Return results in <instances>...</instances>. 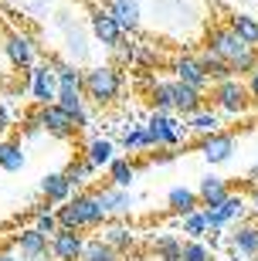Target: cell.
<instances>
[{
	"label": "cell",
	"mask_w": 258,
	"mask_h": 261,
	"mask_svg": "<svg viewBox=\"0 0 258 261\" xmlns=\"http://www.w3.org/2000/svg\"><path fill=\"white\" fill-rule=\"evenodd\" d=\"M228 28L234 31L245 44L258 48V17H251V14H231V17H228Z\"/></svg>",
	"instance_id": "7402d4cb"
},
{
	"label": "cell",
	"mask_w": 258,
	"mask_h": 261,
	"mask_svg": "<svg viewBox=\"0 0 258 261\" xmlns=\"http://www.w3.org/2000/svg\"><path fill=\"white\" fill-rule=\"evenodd\" d=\"M248 184H255V187H258V163L248 170Z\"/></svg>",
	"instance_id": "60d3db41"
},
{
	"label": "cell",
	"mask_w": 258,
	"mask_h": 261,
	"mask_svg": "<svg viewBox=\"0 0 258 261\" xmlns=\"http://www.w3.org/2000/svg\"><path fill=\"white\" fill-rule=\"evenodd\" d=\"M228 244L245 258H255L258 254V221H238L234 231L228 234Z\"/></svg>",
	"instance_id": "5bb4252c"
},
{
	"label": "cell",
	"mask_w": 258,
	"mask_h": 261,
	"mask_svg": "<svg viewBox=\"0 0 258 261\" xmlns=\"http://www.w3.org/2000/svg\"><path fill=\"white\" fill-rule=\"evenodd\" d=\"M173 156H177V153H160V156H153V160H150V163H170V160H173Z\"/></svg>",
	"instance_id": "ab89813d"
},
{
	"label": "cell",
	"mask_w": 258,
	"mask_h": 261,
	"mask_svg": "<svg viewBox=\"0 0 258 261\" xmlns=\"http://www.w3.org/2000/svg\"><path fill=\"white\" fill-rule=\"evenodd\" d=\"M251 261H258V254H255V258H251Z\"/></svg>",
	"instance_id": "7bdbcfd3"
},
{
	"label": "cell",
	"mask_w": 258,
	"mask_h": 261,
	"mask_svg": "<svg viewBox=\"0 0 258 261\" xmlns=\"http://www.w3.org/2000/svg\"><path fill=\"white\" fill-rule=\"evenodd\" d=\"M34 119H38V129H44L48 136H58V139H72V136L78 133L75 119L68 116V112L58 106V102H51V106H41L38 112H34Z\"/></svg>",
	"instance_id": "5b68a950"
},
{
	"label": "cell",
	"mask_w": 258,
	"mask_h": 261,
	"mask_svg": "<svg viewBox=\"0 0 258 261\" xmlns=\"http://www.w3.org/2000/svg\"><path fill=\"white\" fill-rule=\"evenodd\" d=\"M201 65H204V71H207L210 82H224V78L234 75V71H231V61L218 58V55H210L207 48H204V55H201Z\"/></svg>",
	"instance_id": "f546056e"
},
{
	"label": "cell",
	"mask_w": 258,
	"mask_h": 261,
	"mask_svg": "<svg viewBox=\"0 0 258 261\" xmlns=\"http://www.w3.org/2000/svg\"><path fill=\"white\" fill-rule=\"evenodd\" d=\"M0 261H20V258L14 254V248H0Z\"/></svg>",
	"instance_id": "f35d334b"
},
{
	"label": "cell",
	"mask_w": 258,
	"mask_h": 261,
	"mask_svg": "<svg viewBox=\"0 0 258 261\" xmlns=\"http://www.w3.org/2000/svg\"><path fill=\"white\" fill-rule=\"evenodd\" d=\"M10 126V116H7V109H4V102H0V133H7Z\"/></svg>",
	"instance_id": "74e56055"
},
{
	"label": "cell",
	"mask_w": 258,
	"mask_h": 261,
	"mask_svg": "<svg viewBox=\"0 0 258 261\" xmlns=\"http://www.w3.org/2000/svg\"><path fill=\"white\" fill-rule=\"evenodd\" d=\"M231 194V187H228V180L224 176H214V173H207L201 180V187H197V197H201V207H218L224 197Z\"/></svg>",
	"instance_id": "ac0fdd59"
},
{
	"label": "cell",
	"mask_w": 258,
	"mask_h": 261,
	"mask_svg": "<svg viewBox=\"0 0 258 261\" xmlns=\"http://www.w3.org/2000/svg\"><path fill=\"white\" fill-rule=\"evenodd\" d=\"M210 102H214L221 112H228V116H241V112H248L251 95H248V85H245L241 78L231 75V78H224V82H214Z\"/></svg>",
	"instance_id": "3957f363"
},
{
	"label": "cell",
	"mask_w": 258,
	"mask_h": 261,
	"mask_svg": "<svg viewBox=\"0 0 258 261\" xmlns=\"http://www.w3.org/2000/svg\"><path fill=\"white\" fill-rule=\"evenodd\" d=\"M82 88H85V98H92L99 109L112 106L123 92V71L115 65H96L82 71Z\"/></svg>",
	"instance_id": "7a4b0ae2"
},
{
	"label": "cell",
	"mask_w": 258,
	"mask_h": 261,
	"mask_svg": "<svg viewBox=\"0 0 258 261\" xmlns=\"http://www.w3.org/2000/svg\"><path fill=\"white\" fill-rule=\"evenodd\" d=\"M65 173H68V180H72L75 187H82V184H88V180H92L96 166L88 163V156H78V160H72V163H68Z\"/></svg>",
	"instance_id": "d6a6232c"
},
{
	"label": "cell",
	"mask_w": 258,
	"mask_h": 261,
	"mask_svg": "<svg viewBox=\"0 0 258 261\" xmlns=\"http://www.w3.org/2000/svg\"><path fill=\"white\" fill-rule=\"evenodd\" d=\"M255 68H258V48H245L238 58L231 61V71H234V78H248Z\"/></svg>",
	"instance_id": "836d02e7"
},
{
	"label": "cell",
	"mask_w": 258,
	"mask_h": 261,
	"mask_svg": "<svg viewBox=\"0 0 258 261\" xmlns=\"http://www.w3.org/2000/svg\"><path fill=\"white\" fill-rule=\"evenodd\" d=\"M58 224L61 227H72V231H92V227H102L109 221L102 200H99L96 190H82V194H72L61 207L55 211Z\"/></svg>",
	"instance_id": "6da1fadb"
},
{
	"label": "cell",
	"mask_w": 258,
	"mask_h": 261,
	"mask_svg": "<svg viewBox=\"0 0 258 261\" xmlns=\"http://www.w3.org/2000/svg\"><path fill=\"white\" fill-rule=\"evenodd\" d=\"M204 48L210 51V55H218V58H224V61H234L241 55L245 48H251V44H245V41L234 34V31L224 24V28H210L207 31V44Z\"/></svg>",
	"instance_id": "52a82bcc"
},
{
	"label": "cell",
	"mask_w": 258,
	"mask_h": 261,
	"mask_svg": "<svg viewBox=\"0 0 258 261\" xmlns=\"http://www.w3.org/2000/svg\"><path fill=\"white\" fill-rule=\"evenodd\" d=\"M24 166V149H20L17 139H0V170L7 173H17Z\"/></svg>",
	"instance_id": "484cf974"
},
{
	"label": "cell",
	"mask_w": 258,
	"mask_h": 261,
	"mask_svg": "<svg viewBox=\"0 0 258 261\" xmlns=\"http://www.w3.org/2000/svg\"><path fill=\"white\" fill-rule=\"evenodd\" d=\"M245 85H248V95H251V102H258V68H255V71L248 75V82H245Z\"/></svg>",
	"instance_id": "8d00e7d4"
},
{
	"label": "cell",
	"mask_w": 258,
	"mask_h": 261,
	"mask_svg": "<svg viewBox=\"0 0 258 261\" xmlns=\"http://www.w3.org/2000/svg\"><path fill=\"white\" fill-rule=\"evenodd\" d=\"M31 95H34V102L38 106H51L58 98V78H55V68H51V61H44V65H31Z\"/></svg>",
	"instance_id": "9c48e42d"
},
{
	"label": "cell",
	"mask_w": 258,
	"mask_h": 261,
	"mask_svg": "<svg viewBox=\"0 0 258 261\" xmlns=\"http://www.w3.org/2000/svg\"><path fill=\"white\" fill-rule=\"evenodd\" d=\"M105 170H109V184H115V187H126V190L133 187V180H136V166L129 163L126 156H115V160H112L109 166H105Z\"/></svg>",
	"instance_id": "4316f807"
},
{
	"label": "cell",
	"mask_w": 258,
	"mask_h": 261,
	"mask_svg": "<svg viewBox=\"0 0 258 261\" xmlns=\"http://www.w3.org/2000/svg\"><path fill=\"white\" fill-rule=\"evenodd\" d=\"M180 261H218V258H214V251H210L204 241H183Z\"/></svg>",
	"instance_id": "e575fe53"
},
{
	"label": "cell",
	"mask_w": 258,
	"mask_h": 261,
	"mask_svg": "<svg viewBox=\"0 0 258 261\" xmlns=\"http://www.w3.org/2000/svg\"><path fill=\"white\" fill-rule=\"evenodd\" d=\"M187 129L197 136H210V133H221V116L210 112V109H197L194 116H187Z\"/></svg>",
	"instance_id": "cb8c5ba5"
},
{
	"label": "cell",
	"mask_w": 258,
	"mask_h": 261,
	"mask_svg": "<svg viewBox=\"0 0 258 261\" xmlns=\"http://www.w3.org/2000/svg\"><path fill=\"white\" fill-rule=\"evenodd\" d=\"M96 194H99V200H102L105 214H129L133 203H136V197L129 194L126 187H115V184H105L102 190H96Z\"/></svg>",
	"instance_id": "9a60e30c"
},
{
	"label": "cell",
	"mask_w": 258,
	"mask_h": 261,
	"mask_svg": "<svg viewBox=\"0 0 258 261\" xmlns=\"http://www.w3.org/2000/svg\"><path fill=\"white\" fill-rule=\"evenodd\" d=\"M204 92L201 88H194V85H183V82H177V98H173V112H180L183 119L194 116L197 109H204Z\"/></svg>",
	"instance_id": "d6986e66"
},
{
	"label": "cell",
	"mask_w": 258,
	"mask_h": 261,
	"mask_svg": "<svg viewBox=\"0 0 258 261\" xmlns=\"http://www.w3.org/2000/svg\"><path fill=\"white\" fill-rule=\"evenodd\" d=\"M123 146L126 149H150V136L143 126H126L123 129Z\"/></svg>",
	"instance_id": "d590c367"
},
{
	"label": "cell",
	"mask_w": 258,
	"mask_h": 261,
	"mask_svg": "<svg viewBox=\"0 0 258 261\" xmlns=\"http://www.w3.org/2000/svg\"><path fill=\"white\" fill-rule=\"evenodd\" d=\"M150 251L156 254V261H180L183 241L177 234H156L153 241H150Z\"/></svg>",
	"instance_id": "44dd1931"
},
{
	"label": "cell",
	"mask_w": 258,
	"mask_h": 261,
	"mask_svg": "<svg viewBox=\"0 0 258 261\" xmlns=\"http://www.w3.org/2000/svg\"><path fill=\"white\" fill-rule=\"evenodd\" d=\"M7 58L10 65H17V68H31L34 65V44H31L28 34H20V31H10L7 34Z\"/></svg>",
	"instance_id": "2e32d148"
},
{
	"label": "cell",
	"mask_w": 258,
	"mask_h": 261,
	"mask_svg": "<svg viewBox=\"0 0 258 261\" xmlns=\"http://www.w3.org/2000/svg\"><path fill=\"white\" fill-rule=\"evenodd\" d=\"M201 153H204V160H207L210 166L228 163L231 153H234V136H231V133H210V136H204Z\"/></svg>",
	"instance_id": "4fadbf2b"
},
{
	"label": "cell",
	"mask_w": 258,
	"mask_h": 261,
	"mask_svg": "<svg viewBox=\"0 0 258 261\" xmlns=\"http://www.w3.org/2000/svg\"><path fill=\"white\" fill-rule=\"evenodd\" d=\"M85 156H88V163L96 166V170H102V166H109V163L115 160V143L99 136V139H92V143H88Z\"/></svg>",
	"instance_id": "d4e9b609"
},
{
	"label": "cell",
	"mask_w": 258,
	"mask_h": 261,
	"mask_svg": "<svg viewBox=\"0 0 258 261\" xmlns=\"http://www.w3.org/2000/svg\"><path fill=\"white\" fill-rule=\"evenodd\" d=\"M92 34L102 41L105 48H119V41H123L126 28L112 17V10L105 7V10H96V14H92Z\"/></svg>",
	"instance_id": "8fae6325"
},
{
	"label": "cell",
	"mask_w": 258,
	"mask_h": 261,
	"mask_svg": "<svg viewBox=\"0 0 258 261\" xmlns=\"http://www.w3.org/2000/svg\"><path fill=\"white\" fill-rule=\"evenodd\" d=\"M167 207H170V214L183 217V214H191V211H197V207H201V197H197V190L173 187L170 194H167Z\"/></svg>",
	"instance_id": "ffe728a7"
},
{
	"label": "cell",
	"mask_w": 258,
	"mask_h": 261,
	"mask_svg": "<svg viewBox=\"0 0 258 261\" xmlns=\"http://www.w3.org/2000/svg\"><path fill=\"white\" fill-rule=\"evenodd\" d=\"M245 197L241 194H228L224 200L218 203V207H204V217H207V231H214L218 234L221 227H228L231 221H238L241 214H245Z\"/></svg>",
	"instance_id": "ba28073f"
},
{
	"label": "cell",
	"mask_w": 258,
	"mask_h": 261,
	"mask_svg": "<svg viewBox=\"0 0 258 261\" xmlns=\"http://www.w3.org/2000/svg\"><path fill=\"white\" fill-rule=\"evenodd\" d=\"M180 231L191 238V241H201L204 234H207V217H204V207H197V211L183 214L180 217Z\"/></svg>",
	"instance_id": "83f0119b"
},
{
	"label": "cell",
	"mask_w": 258,
	"mask_h": 261,
	"mask_svg": "<svg viewBox=\"0 0 258 261\" xmlns=\"http://www.w3.org/2000/svg\"><path fill=\"white\" fill-rule=\"evenodd\" d=\"M150 95H153V106H156V109H163V112H173V98H177V82H153Z\"/></svg>",
	"instance_id": "1f68e13d"
},
{
	"label": "cell",
	"mask_w": 258,
	"mask_h": 261,
	"mask_svg": "<svg viewBox=\"0 0 258 261\" xmlns=\"http://www.w3.org/2000/svg\"><path fill=\"white\" fill-rule=\"evenodd\" d=\"M82 261H119V251H115L105 238H96V241H85Z\"/></svg>",
	"instance_id": "f1b7e54d"
},
{
	"label": "cell",
	"mask_w": 258,
	"mask_h": 261,
	"mask_svg": "<svg viewBox=\"0 0 258 261\" xmlns=\"http://www.w3.org/2000/svg\"><path fill=\"white\" fill-rule=\"evenodd\" d=\"M85 251V238L82 231H72V227H58L51 234V258L55 261H82Z\"/></svg>",
	"instance_id": "30bf717a"
},
{
	"label": "cell",
	"mask_w": 258,
	"mask_h": 261,
	"mask_svg": "<svg viewBox=\"0 0 258 261\" xmlns=\"http://www.w3.org/2000/svg\"><path fill=\"white\" fill-rule=\"evenodd\" d=\"M105 241L112 244L115 251H129L136 244V234L129 231L126 224H109V227H105Z\"/></svg>",
	"instance_id": "4dcf8cb0"
},
{
	"label": "cell",
	"mask_w": 258,
	"mask_h": 261,
	"mask_svg": "<svg viewBox=\"0 0 258 261\" xmlns=\"http://www.w3.org/2000/svg\"><path fill=\"white\" fill-rule=\"evenodd\" d=\"M72 190H75V184L68 180L65 170H61V173H48L41 180V197L48 203H65L68 197H72Z\"/></svg>",
	"instance_id": "e0dca14e"
},
{
	"label": "cell",
	"mask_w": 258,
	"mask_h": 261,
	"mask_svg": "<svg viewBox=\"0 0 258 261\" xmlns=\"http://www.w3.org/2000/svg\"><path fill=\"white\" fill-rule=\"evenodd\" d=\"M143 129H146V136H150V149H153V146H167V149H173L183 136L191 133V129L180 126V122H177L170 112H163V109H156L153 116L146 119Z\"/></svg>",
	"instance_id": "277c9868"
},
{
	"label": "cell",
	"mask_w": 258,
	"mask_h": 261,
	"mask_svg": "<svg viewBox=\"0 0 258 261\" xmlns=\"http://www.w3.org/2000/svg\"><path fill=\"white\" fill-rule=\"evenodd\" d=\"M170 68H173V75H177V82H183V85H194V88H201V92L210 85V78H207V71H204L201 58H194V55L177 58Z\"/></svg>",
	"instance_id": "7c38bea8"
},
{
	"label": "cell",
	"mask_w": 258,
	"mask_h": 261,
	"mask_svg": "<svg viewBox=\"0 0 258 261\" xmlns=\"http://www.w3.org/2000/svg\"><path fill=\"white\" fill-rule=\"evenodd\" d=\"M251 207H255V214H258V190H255V197H251Z\"/></svg>",
	"instance_id": "b9f144b4"
},
{
	"label": "cell",
	"mask_w": 258,
	"mask_h": 261,
	"mask_svg": "<svg viewBox=\"0 0 258 261\" xmlns=\"http://www.w3.org/2000/svg\"><path fill=\"white\" fill-rule=\"evenodd\" d=\"M109 10H112V17L119 20L126 31L139 28V4H136V0H109Z\"/></svg>",
	"instance_id": "603a6c76"
},
{
	"label": "cell",
	"mask_w": 258,
	"mask_h": 261,
	"mask_svg": "<svg viewBox=\"0 0 258 261\" xmlns=\"http://www.w3.org/2000/svg\"><path fill=\"white\" fill-rule=\"evenodd\" d=\"M10 248L20 251L24 261H44L51 254V238H44L38 227H24V231H17L10 238Z\"/></svg>",
	"instance_id": "8992f818"
}]
</instances>
